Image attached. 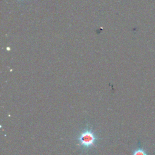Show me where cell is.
I'll list each match as a JSON object with an SVG mask.
<instances>
[{"instance_id":"cell-1","label":"cell","mask_w":155,"mask_h":155,"mask_svg":"<svg viewBox=\"0 0 155 155\" xmlns=\"http://www.w3.org/2000/svg\"><path fill=\"white\" fill-rule=\"evenodd\" d=\"M99 140V137L93 128L88 124L80 131L76 137L78 144L82 151H88L91 150L96 146Z\"/></svg>"},{"instance_id":"cell-2","label":"cell","mask_w":155,"mask_h":155,"mask_svg":"<svg viewBox=\"0 0 155 155\" xmlns=\"http://www.w3.org/2000/svg\"><path fill=\"white\" fill-rule=\"evenodd\" d=\"M132 155H148V154L143 148H142L140 146H139L133 150Z\"/></svg>"}]
</instances>
